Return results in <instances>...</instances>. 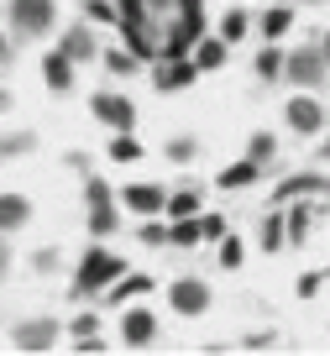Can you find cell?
<instances>
[{
    "mask_svg": "<svg viewBox=\"0 0 330 356\" xmlns=\"http://www.w3.org/2000/svg\"><path fill=\"white\" fill-rule=\"evenodd\" d=\"M126 273V262L116 252H100V246H89L84 257H79V273H74V293L79 299H89V293H105L110 283Z\"/></svg>",
    "mask_w": 330,
    "mask_h": 356,
    "instance_id": "6da1fadb",
    "label": "cell"
},
{
    "mask_svg": "<svg viewBox=\"0 0 330 356\" xmlns=\"http://www.w3.org/2000/svg\"><path fill=\"white\" fill-rule=\"evenodd\" d=\"M89 115H95L100 126H110V131H132L136 126V100H126L116 89H100L95 100H89Z\"/></svg>",
    "mask_w": 330,
    "mask_h": 356,
    "instance_id": "7a4b0ae2",
    "label": "cell"
},
{
    "mask_svg": "<svg viewBox=\"0 0 330 356\" xmlns=\"http://www.w3.org/2000/svg\"><path fill=\"white\" fill-rule=\"evenodd\" d=\"M53 16H58V0H11V26H16V37H42V32H53Z\"/></svg>",
    "mask_w": 330,
    "mask_h": 356,
    "instance_id": "3957f363",
    "label": "cell"
},
{
    "mask_svg": "<svg viewBox=\"0 0 330 356\" xmlns=\"http://www.w3.org/2000/svg\"><path fill=\"white\" fill-rule=\"evenodd\" d=\"M283 74L294 79L299 89H320L325 84V53L304 47V53H283Z\"/></svg>",
    "mask_w": 330,
    "mask_h": 356,
    "instance_id": "277c9868",
    "label": "cell"
},
{
    "mask_svg": "<svg viewBox=\"0 0 330 356\" xmlns=\"http://www.w3.org/2000/svg\"><path fill=\"white\" fill-rule=\"evenodd\" d=\"M11 341H16V351H47V346L58 341V320H53V314H42V320H22V325H11Z\"/></svg>",
    "mask_w": 330,
    "mask_h": 356,
    "instance_id": "5b68a950",
    "label": "cell"
},
{
    "mask_svg": "<svg viewBox=\"0 0 330 356\" xmlns=\"http://www.w3.org/2000/svg\"><path fill=\"white\" fill-rule=\"evenodd\" d=\"M168 299H173L178 314H189V320H194V314L210 309V283H205V278H178L173 289H168Z\"/></svg>",
    "mask_w": 330,
    "mask_h": 356,
    "instance_id": "8992f818",
    "label": "cell"
},
{
    "mask_svg": "<svg viewBox=\"0 0 330 356\" xmlns=\"http://www.w3.org/2000/svg\"><path fill=\"white\" fill-rule=\"evenodd\" d=\"M288 126H294L299 136H315L320 126H325V111H320V100H309V95H294V100H288Z\"/></svg>",
    "mask_w": 330,
    "mask_h": 356,
    "instance_id": "52a82bcc",
    "label": "cell"
},
{
    "mask_svg": "<svg viewBox=\"0 0 330 356\" xmlns=\"http://www.w3.org/2000/svg\"><path fill=\"white\" fill-rule=\"evenodd\" d=\"M22 225H32V200L26 194H0V236H16Z\"/></svg>",
    "mask_w": 330,
    "mask_h": 356,
    "instance_id": "ba28073f",
    "label": "cell"
},
{
    "mask_svg": "<svg viewBox=\"0 0 330 356\" xmlns=\"http://www.w3.org/2000/svg\"><path fill=\"white\" fill-rule=\"evenodd\" d=\"M121 341L126 346H152L157 341V320H152V309H132L121 320Z\"/></svg>",
    "mask_w": 330,
    "mask_h": 356,
    "instance_id": "9c48e42d",
    "label": "cell"
},
{
    "mask_svg": "<svg viewBox=\"0 0 330 356\" xmlns=\"http://www.w3.org/2000/svg\"><path fill=\"white\" fill-rule=\"evenodd\" d=\"M121 204H126V210H136V215H157L168 204V194L157 189V184H132V189L121 194Z\"/></svg>",
    "mask_w": 330,
    "mask_h": 356,
    "instance_id": "30bf717a",
    "label": "cell"
},
{
    "mask_svg": "<svg viewBox=\"0 0 330 356\" xmlns=\"http://www.w3.org/2000/svg\"><path fill=\"white\" fill-rule=\"evenodd\" d=\"M58 53H68L74 63H89V58H100V53H95V32H89V26H68Z\"/></svg>",
    "mask_w": 330,
    "mask_h": 356,
    "instance_id": "8fae6325",
    "label": "cell"
},
{
    "mask_svg": "<svg viewBox=\"0 0 330 356\" xmlns=\"http://www.w3.org/2000/svg\"><path fill=\"white\" fill-rule=\"evenodd\" d=\"M42 79H47V89H74V58L68 53H47L42 58Z\"/></svg>",
    "mask_w": 330,
    "mask_h": 356,
    "instance_id": "7c38bea8",
    "label": "cell"
},
{
    "mask_svg": "<svg viewBox=\"0 0 330 356\" xmlns=\"http://www.w3.org/2000/svg\"><path fill=\"white\" fill-rule=\"evenodd\" d=\"M226 63V37H199L194 42V68H220Z\"/></svg>",
    "mask_w": 330,
    "mask_h": 356,
    "instance_id": "4fadbf2b",
    "label": "cell"
},
{
    "mask_svg": "<svg viewBox=\"0 0 330 356\" xmlns=\"http://www.w3.org/2000/svg\"><path fill=\"white\" fill-rule=\"evenodd\" d=\"M257 173H262V168H257L252 157H246V163H231L226 173L215 178V184H220V189H246V184H257Z\"/></svg>",
    "mask_w": 330,
    "mask_h": 356,
    "instance_id": "5bb4252c",
    "label": "cell"
},
{
    "mask_svg": "<svg viewBox=\"0 0 330 356\" xmlns=\"http://www.w3.org/2000/svg\"><path fill=\"white\" fill-rule=\"evenodd\" d=\"M116 225H121V215H116V204H89V231H95V236H110V231H116Z\"/></svg>",
    "mask_w": 330,
    "mask_h": 356,
    "instance_id": "9a60e30c",
    "label": "cell"
},
{
    "mask_svg": "<svg viewBox=\"0 0 330 356\" xmlns=\"http://www.w3.org/2000/svg\"><path fill=\"white\" fill-rule=\"evenodd\" d=\"M147 289H152V278H126L121 273V278L110 283V299H142Z\"/></svg>",
    "mask_w": 330,
    "mask_h": 356,
    "instance_id": "2e32d148",
    "label": "cell"
},
{
    "mask_svg": "<svg viewBox=\"0 0 330 356\" xmlns=\"http://www.w3.org/2000/svg\"><path fill=\"white\" fill-rule=\"evenodd\" d=\"M273 152H278L273 131H257V136H252V147H246V157H252L257 168H267V163H273Z\"/></svg>",
    "mask_w": 330,
    "mask_h": 356,
    "instance_id": "e0dca14e",
    "label": "cell"
},
{
    "mask_svg": "<svg viewBox=\"0 0 330 356\" xmlns=\"http://www.w3.org/2000/svg\"><path fill=\"white\" fill-rule=\"evenodd\" d=\"M168 241H173V246H194L199 241V220H194V215H178V225L168 231Z\"/></svg>",
    "mask_w": 330,
    "mask_h": 356,
    "instance_id": "ac0fdd59",
    "label": "cell"
},
{
    "mask_svg": "<svg viewBox=\"0 0 330 356\" xmlns=\"http://www.w3.org/2000/svg\"><path fill=\"white\" fill-rule=\"evenodd\" d=\"M288 22H294V11H288V6H273V11L262 16V37H278V32H288Z\"/></svg>",
    "mask_w": 330,
    "mask_h": 356,
    "instance_id": "d6986e66",
    "label": "cell"
},
{
    "mask_svg": "<svg viewBox=\"0 0 330 356\" xmlns=\"http://www.w3.org/2000/svg\"><path fill=\"white\" fill-rule=\"evenodd\" d=\"M110 157H116V163H132V157H142V142H132V131H121L110 142Z\"/></svg>",
    "mask_w": 330,
    "mask_h": 356,
    "instance_id": "ffe728a7",
    "label": "cell"
},
{
    "mask_svg": "<svg viewBox=\"0 0 330 356\" xmlns=\"http://www.w3.org/2000/svg\"><path fill=\"white\" fill-rule=\"evenodd\" d=\"M315 189H330L320 173H299V178H288V184H283V194H315Z\"/></svg>",
    "mask_w": 330,
    "mask_h": 356,
    "instance_id": "44dd1931",
    "label": "cell"
},
{
    "mask_svg": "<svg viewBox=\"0 0 330 356\" xmlns=\"http://www.w3.org/2000/svg\"><path fill=\"white\" fill-rule=\"evenodd\" d=\"M283 74V53L278 47H262V58H257V79H278Z\"/></svg>",
    "mask_w": 330,
    "mask_h": 356,
    "instance_id": "7402d4cb",
    "label": "cell"
},
{
    "mask_svg": "<svg viewBox=\"0 0 330 356\" xmlns=\"http://www.w3.org/2000/svg\"><path fill=\"white\" fill-rule=\"evenodd\" d=\"M163 210L173 215V220H178V215H194V210H199V194H194V189H184V194H173V200H168Z\"/></svg>",
    "mask_w": 330,
    "mask_h": 356,
    "instance_id": "603a6c76",
    "label": "cell"
},
{
    "mask_svg": "<svg viewBox=\"0 0 330 356\" xmlns=\"http://www.w3.org/2000/svg\"><path fill=\"white\" fill-rule=\"evenodd\" d=\"M105 68L110 74H136V58L126 53V47H116V53H105Z\"/></svg>",
    "mask_w": 330,
    "mask_h": 356,
    "instance_id": "cb8c5ba5",
    "label": "cell"
},
{
    "mask_svg": "<svg viewBox=\"0 0 330 356\" xmlns=\"http://www.w3.org/2000/svg\"><path fill=\"white\" fill-rule=\"evenodd\" d=\"M194 152H199L194 136H178V142H168V157H173V163H194Z\"/></svg>",
    "mask_w": 330,
    "mask_h": 356,
    "instance_id": "d4e9b609",
    "label": "cell"
},
{
    "mask_svg": "<svg viewBox=\"0 0 330 356\" xmlns=\"http://www.w3.org/2000/svg\"><path fill=\"white\" fill-rule=\"evenodd\" d=\"M262 246H267V252H278V246H283V215H267V225H262Z\"/></svg>",
    "mask_w": 330,
    "mask_h": 356,
    "instance_id": "484cf974",
    "label": "cell"
},
{
    "mask_svg": "<svg viewBox=\"0 0 330 356\" xmlns=\"http://www.w3.org/2000/svg\"><path fill=\"white\" fill-rule=\"evenodd\" d=\"M84 11H89V22H116V6H110V0H84Z\"/></svg>",
    "mask_w": 330,
    "mask_h": 356,
    "instance_id": "4316f807",
    "label": "cell"
},
{
    "mask_svg": "<svg viewBox=\"0 0 330 356\" xmlns=\"http://www.w3.org/2000/svg\"><path fill=\"white\" fill-rule=\"evenodd\" d=\"M84 200L89 204H105L110 200V184H105V178H89V184H84Z\"/></svg>",
    "mask_w": 330,
    "mask_h": 356,
    "instance_id": "83f0119b",
    "label": "cell"
},
{
    "mask_svg": "<svg viewBox=\"0 0 330 356\" xmlns=\"http://www.w3.org/2000/svg\"><path fill=\"white\" fill-rule=\"evenodd\" d=\"M199 236L220 241V236H226V220H220V215H199Z\"/></svg>",
    "mask_w": 330,
    "mask_h": 356,
    "instance_id": "f1b7e54d",
    "label": "cell"
},
{
    "mask_svg": "<svg viewBox=\"0 0 330 356\" xmlns=\"http://www.w3.org/2000/svg\"><path fill=\"white\" fill-rule=\"evenodd\" d=\"M236 37H246V11H231V16H226V42H236Z\"/></svg>",
    "mask_w": 330,
    "mask_h": 356,
    "instance_id": "f546056e",
    "label": "cell"
},
{
    "mask_svg": "<svg viewBox=\"0 0 330 356\" xmlns=\"http://www.w3.org/2000/svg\"><path fill=\"white\" fill-rule=\"evenodd\" d=\"M79 335H100V314H79L74 320V341Z\"/></svg>",
    "mask_w": 330,
    "mask_h": 356,
    "instance_id": "4dcf8cb0",
    "label": "cell"
},
{
    "mask_svg": "<svg viewBox=\"0 0 330 356\" xmlns=\"http://www.w3.org/2000/svg\"><path fill=\"white\" fill-rule=\"evenodd\" d=\"M220 262H226V267H242V241H226V246H220Z\"/></svg>",
    "mask_w": 330,
    "mask_h": 356,
    "instance_id": "1f68e13d",
    "label": "cell"
},
{
    "mask_svg": "<svg viewBox=\"0 0 330 356\" xmlns=\"http://www.w3.org/2000/svg\"><path fill=\"white\" fill-rule=\"evenodd\" d=\"M288 225H294V241H304V231H309V210H294V215H288Z\"/></svg>",
    "mask_w": 330,
    "mask_h": 356,
    "instance_id": "d6a6232c",
    "label": "cell"
},
{
    "mask_svg": "<svg viewBox=\"0 0 330 356\" xmlns=\"http://www.w3.org/2000/svg\"><path fill=\"white\" fill-rule=\"evenodd\" d=\"M142 241H147V246H163L168 231H163V225H142Z\"/></svg>",
    "mask_w": 330,
    "mask_h": 356,
    "instance_id": "836d02e7",
    "label": "cell"
},
{
    "mask_svg": "<svg viewBox=\"0 0 330 356\" xmlns=\"http://www.w3.org/2000/svg\"><path fill=\"white\" fill-rule=\"evenodd\" d=\"M32 262H37V273H47V267H58V252H37Z\"/></svg>",
    "mask_w": 330,
    "mask_h": 356,
    "instance_id": "e575fe53",
    "label": "cell"
},
{
    "mask_svg": "<svg viewBox=\"0 0 330 356\" xmlns=\"http://www.w3.org/2000/svg\"><path fill=\"white\" fill-rule=\"evenodd\" d=\"M11 63V42H6V37H0V68Z\"/></svg>",
    "mask_w": 330,
    "mask_h": 356,
    "instance_id": "d590c367",
    "label": "cell"
},
{
    "mask_svg": "<svg viewBox=\"0 0 330 356\" xmlns=\"http://www.w3.org/2000/svg\"><path fill=\"white\" fill-rule=\"evenodd\" d=\"M11 111V89H0V115Z\"/></svg>",
    "mask_w": 330,
    "mask_h": 356,
    "instance_id": "8d00e7d4",
    "label": "cell"
},
{
    "mask_svg": "<svg viewBox=\"0 0 330 356\" xmlns=\"http://www.w3.org/2000/svg\"><path fill=\"white\" fill-rule=\"evenodd\" d=\"M320 53H325V68H330V32H325V42H320Z\"/></svg>",
    "mask_w": 330,
    "mask_h": 356,
    "instance_id": "74e56055",
    "label": "cell"
},
{
    "mask_svg": "<svg viewBox=\"0 0 330 356\" xmlns=\"http://www.w3.org/2000/svg\"><path fill=\"white\" fill-rule=\"evenodd\" d=\"M320 157H330V142H325V147H320Z\"/></svg>",
    "mask_w": 330,
    "mask_h": 356,
    "instance_id": "f35d334b",
    "label": "cell"
},
{
    "mask_svg": "<svg viewBox=\"0 0 330 356\" xmlns=\"http://www.w3.org/2000/svg\"><path fill=\"white\" fill-rule=\"evenodd\" d=\"M0 273H6V252H0Z\"/></svg>",
    "mask_w": 330,
    "mask_h": 356,
    "instance_id": "ab89813d",
    "label": "cell"
}]
</instances>
